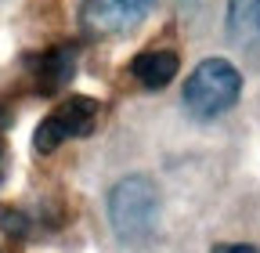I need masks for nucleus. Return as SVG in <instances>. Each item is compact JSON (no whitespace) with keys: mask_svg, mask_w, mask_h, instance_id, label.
<instances>
[{"mask_svg":"<svg viewBox=\"0 0 260 253\" xmlns=\"http://www.w3.org/2000/svg\"><path fill=\"white\" fill-rule=\"evenodd\" d=\"M155 8V0H87L80 22L87 33H102V37H119L138 29Z\"/></svg>","mask_w":260,"mask_h":253,"instance_id":"4","label":"nucleus"},{"mask_svg":"<svg viewBox=\"0 0 260 253\" xmlns=\"http://www.w3.org/2000/svg\"><path fill=\"white\" fill-rule=\"evenodd\" d=\"M0 228L22 239V235L29 232V220H25V213H18V210H0Z\"/></svg>","mask_w":260,"mask_h":253,"instance_id":"8","label":"nucleus"},{"mask_svg":"<svg viewBox=\"0 0 260 253\" xmlns=\"http://www.w3.org/2000/svg\"><path fill=\"white\" fill-rule=\"evenodd\" d=\"M213 253H260V249L249 246V242H217Z\"/></svg>","mask_w":260,"mask_h":253,"instance_id":"9","label":"nucleus"},{"mask_svg":"<svg viewBox=\"0 0 260 253\" xmlns=\"http://www.w3.org/2000/svg\"><path fill=\"white\" fill-rule=\"evenodd\" d=\"M98 123V102L83 98V94H73L69 102H61L47 119H40L37 134H32V145L37 152H54L65 138H87Z\"/></svg>","mask_w":260,"mask_h":253,"instance_id":"3","label":"nucleus"},{"mask_svg":"<svg viewBox=\"0 0 260 253\" xmlns=\"http://www.w3.org/2000/svg\"><path fill=\"white\" fill-rule=\"evenodd\" d=\"M184 109L195 119H213L242 98V73L228 58H206L184 80Z\"/></svg>","mask_w":260,"mask_h":253,"instance_id":"1","label":"nucleus"},{"mask_svg":"<svg viewBox=\"0 0 260 253\" xmlns=\"http://www.w3.org/2000/svg\"><path fill=\"white\" fill-rule=\"evenodd\" d=\"M130 76H134L141 87L148 90H159L167 87L174 76H177V54L174 51H148V54H138L130 61Z\"/></svg>","mask_w":260,"mask_h":253,"instance_id":"6","label":"nucleus"},{"mask_svg":"<svg viewBox=\"0 0 260 253\" xmlns=\"http://www.w3.org/2000/svg\"><path fill=\"white\" fill-rule=\"evenodd\" d=\"M73 73H76V66H73V47H58V51L44 54V61H40V87H44V94L61 90L65 83L73 80Z\"/></svg>","mask_w":260,"mask_h":253,"instance_id":"7","label":"nucleus"},{"mask_svg":"<svg viewBox=\"0 0 260 253\" xmlns=\"http://www.w3.org/2000/svg\"><path fill=\"white\" fill-rule=\"evenodd\" d=\"M228 37L239 47L260 44V0H228Z\"/></svg>","mask_w":260,"mask_h":253,"instance_id":"5","label":"nucleus"},{"mask_svg":"<svg viewBox=\"0 0 260 253\" xmlns=\"http://www.w3.org/2000/svg\"><path fill=\"white\" fill-rule=\"evenodd\" d=\"M159 217V188L145 177H123L112 192H109V220L116 235L123 239H145Z\"/></svg>","mask_w":260,"mask_h":253,"instance_id":"2","label":"nucleus"}]
</instances>
